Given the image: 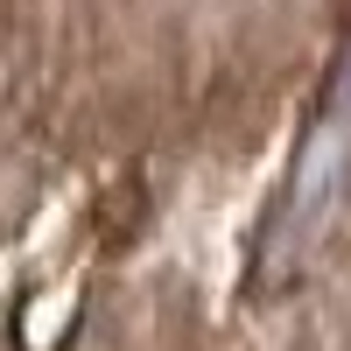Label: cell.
<instances>
[{"mask_svg":"<svg viewBox=\"0 0 351 351\" xmlns=\"http://www.w3.org/2000/svg\"><path fill=\"white\" fill-rule=\"evenodd\" d=\"M351 197V43L337 56V71L316 99L309 127L295 141V162H288V183L267 211V232H260V281H281L295 274L309 246L330 232V218L344 211Z\"/></svg>","mask_w":351,"mask_h":351,"instance_id":"6da1fadb","label":"cell"}]
</instances>
